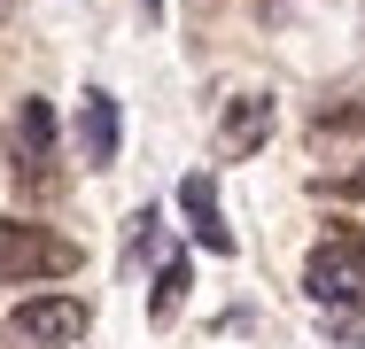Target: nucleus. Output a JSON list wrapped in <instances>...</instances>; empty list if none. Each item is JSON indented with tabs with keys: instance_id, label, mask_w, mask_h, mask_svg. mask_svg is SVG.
I'll list each match as a JSON object with an SVG mask.
<instances>
[{
	"instance_id": "obj_6",
	"label": "nucleus",
	"mask_w": 365,
	"mask_h": 349,
	"mask_svg": "<svg viewBox=\"0 0 365 349\" xmlns=\"http://www.w3.org/2000/svg\"><path fill=\"white\" fill-rule=\"evenodd\" d=\"M117 140H125V125H117V101L93 85V93L78 101V163L109 171V163H117Z\"/></svg>"
},
{
	"instance_id": "obj_7",
	"label": "nucleus",
	"mask_w": 365,
	"mask_h": 349,
	"mask_svg": "<svg viewBox=\"0 0 365 349\" xmlns=\"http://www.w3.org/2000/svg\"><path fill=\"white\" fill-rule=\"evenodd\" d=\"M179 209L195 217V241H202L210 256H233V225L218 217V187H210L202 171H195V179H179Z\"/></svg>"
},
{
	"instance_id": "obj_9",
	"label": "nucleus",
	"mask_w": 365,
	"mask_h": 349,
	"mask_svg": "<svg viewBox=\"0 0 365 349\" xmlns=\"http://www.w3.org/2000/svg\"><path fill=\"white\" fill-rule=\"evenodd\" d=\"M327 334H334L342 349H365V311L358 303H327Z\"/></svg>"
},
{
	"instance_id": "obj_13",
	"label": "nucleus",
	"mask_w": 365,
	"mask_h": 349,
	"mask_svg": "<svg viewBox=\"0 0 365 349\" xmlns=\"http://www.w3.org/2000/svg\"><path fill=\"white\" fill-rule=\"evenodd\" d=\"M0 8H8V0H0Z\"/></svg>"
},
{
	"instance_id": "obj_10",
	"label": "nucleus",
	"mask_w": 365,
	"mask_h": 349,
	"mask_svg": "<svg viewBox=\"0 0 365 349\" xmlns=\"http://www.w3.org/2000/svg\"><path fill=\"white\" fill-rule=\"evenodd\" d=\"M327 241H334V249H342V256H358V264H365V225H334V233H327Z\"/></svg>"
},
{
	"instance_id": "obj_1",
	"label": "nucleus",
	"mask_w": 365,
	"mask_h": 349,
	"mask_svg": "<svg viewBox=\"0 0 365 349\" xmlns=\"http://www.w3.org/2000/svg\"><path fill=\"white\" fill-rule=\"evenodd\" d=\"M8 179H16V194H31V202L63 194V171H55V109H47V101H16V125H8Z\"/></svg>"
},
{
	"instance_id": "obj_11",
	"label": "nucleus",
	"mask_w": 365,
	"mask_h": 349,
	"mask_svg": "<svg viewBox=\"0 0 365 349\" xmlns=\"http://www.w3.org/2000/svg\"><path fill=\"white\" fill-rule=\"evenodd\" d=\"M187 8H195V16H210V8H218V0H187Z\"/></svg>"
},
{
	"instance_id": "obj_2",
	"label": "nucleus",
	"mask_w": 365,
	"mask_h": 349,
	"mask_svg": "<svg viewBox=\"0 0 365 349\" xmlns=\"http://www.w3.org/2000/svg\"><path fill=\"white\" fill-rule=\"evenodd\" d=\"M78 272V241L47 233V225H0V287H31V279Z\"/></svg>"
},
{
	"instance_id": "obj_5",
	"label": "nucleus",
	"mask_w": 365,
	"mask_h": 349,
	"mask_svg": "<svg viewBox=\"0 0 365 349\" xmlns=\"http://www.w3.org/2000/svg\"><path fill=\"white\" fill-rule=\"evenodd\" d=\"M358 287H365V264L358 256H342L334 241H319L311 249V264H303V295L327 311V303H358Z\"/></svg>"
},
{
	"instance_id": "obj_4",
	"label": "nucleus",
	"mask_w": 365,
	"mask_h": 349,
	"mask_svg": "<svg viewBox=\"0 0 365 349\" xmlns=\"http://www.w3.org/2000/svg\"><path fill=\"white\" fill-rule=\"evenodd\" d=\"M272 125H280L272 93H233V101H225V117H218V155H225V163L257 155V147L272 140Z\"/></svg>"
},
{
	"instance_id": "obj_8",
	"label": "nucleus",
	"mask_w": 365,
	"mask_h": 349,
	"mask_svg": "<svg viewBox=\"0 0 365 349\" xmlns=\"http://www.w3.org/2000/svg\"><path fill=\"white\" fill-rule=\"evenodd\" d=\"M179 303H187V256H163V264H155V287H148V318L171 326Z\"/></svg>"
},
{
	"instance_id": "obj_12",
	"label": "nucleus",
	"mask_w": 365,
	"mask_h": 349,
	"mask_svg": "<svg viewBox=\"0 0 365 349\" xmlns=\"http://www.w3.org/2000/svg\"><path fill=\"white\" fill-rule=\"evenodd\" d=\"M155 8H163V0H140V16H155Z\"/></svg>"
},
{
	"instance_id": "obj_3",
	"label": "nucleus",
	"mask_w": 365,
	"mask_h": 349,
	"mask_svg": "<svg viewBox=\"0 0 365 349\" xmlns=\"http://www.w3.org/2000/svg\"><path fill=\"white\" fill-rule=\"evenodd\" d=\"M86 303L78 295H31V303H16L8 311V349H71L86 334Z\"/></svg>"
}]
</instances>
